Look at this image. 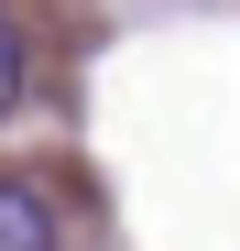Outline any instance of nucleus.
<instances>
[{
	"label": "nucleus",
	"instance_id": "1",
	"mask_svg": "<svg viewBox=\"0 0 240 251\" xmlns=\"http://www.w3.org/2000/svg\"><path fill=\"white\" fill-rule=\"evenodd\" d=\"M66 229H55V207H44V186H22V175H0V251H55Z\"/></svg>",
	"mask_w": 240,
	"mask_h": 251
},
{
	"label": "nucleus",
	"instance_id": "2",
	"mask_svg": "<svg viewBox=\"0 0 240 251\" xmlns=\"http://www.w3.org/2000/svg\"><path fill=\"white\" fill-rule=\"evenodd\" d=\"M11 99H22V33L0 22V109H11Z\"/></svg>",
	"mask_w": 240,
	"mask_h": 251
}]
</instances>
